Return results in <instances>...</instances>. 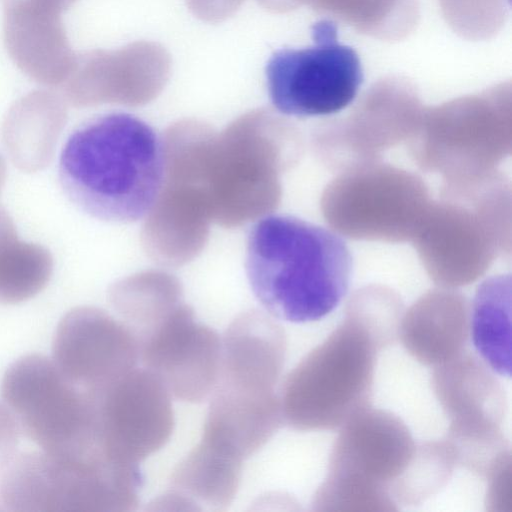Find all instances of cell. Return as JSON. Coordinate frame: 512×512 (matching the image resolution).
Wrapping results in <instances>:
<instances>
[{
    "label": "cell",
    "instance_id": "6da1fadb",
    "mask_svg": "<svg viewBox=\"0 0 512 512\" xmlns=\"http://www.w3.org/2000/svg\"><path fill=\"white\" fill-rule=\"evenodd\" d=\"M166 155L156 131L142 119L111 112L78 125L62 147L58 175L67 198L99 220L130 223L156 204Z\"/></svg>",
    "mask_w": 512,
    "mask_h": 512
},
{
    "label": "cell",
    "instance_id": "7a4b0ae2",
    "mask_svg": "<svg viewBox=\"0 0 512 512\" xmlns=\"http://www.w3.org/2000/svg\"><path fill=\"white\" fill-rule=\"evenodd\" d=\"M352 268L343 239L308 221L268 215L249 232L247 278L275 318L305 323L330 314L348 291Z\"/></svg>",
    "mask_w": 512,
    "mask_h": 512
},
{
    "label": "cell",
    "instance_id": "3957f363",
    "mask_svg": "<svg viewBox=\"0 0 512 512\" xmlns=\"http://www.w3.org/2000/svg\"><path fill=\"white\" fill-rule=\"evenodd\" d=\"M382 350L362 324L344 314L287 375L279 395L283 423L300 431L333 430L371 406Z\"/></svg>",
    "mask_w": 512,
    "mask_h": 512
},
{
    "label": "cell",
    "instance_id": "277c9868",
    "mask_svg": "<svg viewBox=\"0 0 512 512\" xmlns=\"http://www.w3.org/2000/svg\"><path fill=\"white\" fill-rule=\"evenodd\" d=\"M339 428L311 510L398 511L391 491L417 446L408 426L394 413L371 405Z\"/></svg>",
    "mask_w": 512,
    "mask_h": 512
},
{
    "label": "cell",
    "instance_id": "5b68a950",
    "mask_svg": "<svg viewBox=\"0 0 512 512\" xmlns=\"http://www.w3.org/2000/svg\"><path fill=\"white\" fill-rule=\"evenodd\" d=\"M1 396L20 431L43 452L74 461L104 456L92 395L70 382L52 359L33 353L12 362Z\"/></svg>",
    "mask_w": 512,
    "mask_h": 512
},
{
    "label": "cell",
    "instance_id": "8992f818",
    "mask_svg": "<svg viewBox=\"0 0 512 512\" xmlns=\"http://www.w3.org/2000/svg\"><path fill=\"white\" fill-rule=\"evenodd\" d=\"M495 374L468 351L433 367L431 374L432 390L449 421L446 439L457 465L482 478L511 451L502 430L507 398Z\"/></svg>",
    "mask_w": 512,
    "mask_h": 512
},
{
    "label": "cell",
    "instance_id": "52a82bcc",
    "mask_svg": "<svg viewBox=\"0 0 512 512\" xmlns=\"http://www.w3.org/2000/svg\"><path fill=\"white\" fill-rule=\"evenodd\" d=\"M312 36L313 45L280 49L267 62L271 102L285 115L335 114L355 99L363 83L359 56L352 47L338 41L333 22L316 23Z\"/></svg>",
    "mask_w": 512,
    "mask_h": 512
},
{
    "label": "cell",
    "instance_id": "ba28073f",
    "mask_svg": "<svg viewBox=\"0 0 512 512\" xmlns=\"http://www.w3.org/2000/svg\"><path fill=\"white\" fill-rule=\"evenodd\" d=\"M96 432L103 454L116 463L137 465L171 435V395L146 368H133L93 394Z\"/></svg>",
    "mask_w": 512,
    "mask_h": 512
},
{
    "label": "cell",
    "instance_id": "9c48e42d",
    "mask_svg": "<svg viewBox=\"0 0 512 512\" xmlns=\"http://www.w3.org/2000/svg\"><path fill=\"white\" fill-rule=\"evenodd\" d=\"M139 358L171 396L202 401L216 386L222 340L196 321L193 311L178 305L139 340Z\"/></svg>",
    "mask_w": 512,
    "mask_h": 512
},
{
    "label": "cell",
    "instance_id": "30bf717a",
    "mask_svg": "<svg viewBox=\"0 0 512 512\" xmlns=\"http://www.w3.org/2000/svg\"><path fill=\"white\" fill-rule=\"evenodd\" d=\"M139 344L124 322L90 306L71 309L59 321L52 360L80 389L94 394L136 367Z\"/></svg>",
    "mask_w": 512,
    "mask_h": 512
},
{
    "label": "cell",
    "instance_id": "8fae6325",
    "mask_svg": "<svg viewBox=\"0 0 512 512\" xmlns=\"http://www.w3.org/2000/svg\"><path fill=\"white\" fill-rule=\"evenodd\" d=\"M77 0H1L5 47L33 81L63 85L74 70L73 52L62 14Z\"/></svg>",
    "mask_w": 512,
    "mask_h": 512
},
{
    "label": "cell",
    "instance_id": "7c38bea8",
    "mask_svg": "<svg viewBox=\"0 0 512 512\" xmlns=\"http://www.w3.org/2000/svg\"><path fill=\"white\" fill-rule=\"evenodd\" d=\"M285 354L282 327L261 312H246L224 335L216 386L247 394H273Z\"/></svg>",
    "mask_w": 512,
    "mask_h": 512
},
{
    "label": "cell",
    "instance_id": "4fadbf2b",
    "mask_svg": "<svg viewBox=\"0 0 512 512\" xmlns=\"http://www.w3.org/2000/svg\"><path fill=\"white\" fill-rule=\"evenodd\" d=\"M470 336V307L452 291H432L403 313L398 339L419 363L435 367L466 348Z\"/></svg>",
    "mask_w": 512,
    "mask_h": 512
},
{
    "label": "cell",
    "instance_id": "5bb4252c",
    "mask_svg": "<svg viewBox=\"0 0 512 512\" xmlns=\"http://www.w3.org/2000/svg\"><path fill=\"white\" fill-rule=\"evenodd\" d=\"M282 423L277 394L215 387L202 439L243 460L260 449Z\"/></svg>",
    "mask_w": 512,
    "mask_h": 512
},
{
    "label": "cell",
    "instance_id": "9a60e30c",
    "mask_svg": "<svg viewBox=\"0 0 512 512\" xmlns=\"http://www.w3.org/2000/svg\"><path fill=\"white\" fill-rule=\"evenodd\" d=\"M241 459L201 439L177 466L169 490L156 504L188 510H224L234 499L241 477Z\"/></svg>",
    "mask_w": 512,
    "mask_h": 512
},
{
    "label": "cell",
    "instance_id": "2e32d148",
    "mask_svg": "<svg viewBox=\"0 0 512 512\" xmlns=\"http://www.w3.org/2000/svg\"><path fill=\"white\" fill-rule=\"evenodd\" d=\"M64 98L46 90L18 100L6 117L4 141L21 169L35 171L46 165L66 122Z\"/></svg>",
    "mask_w": 512,
    "mask_h": 512
},
{
    "label": "cell",
    "instance_id": "e0dca14e",
    "mask_svg": "<svg viewBox=\"0 0 512 512\" xmlns=\"http://www.w3.org/2000/svg\"><path fill=\"white\" fill-rule=\"evenodd\" d=\"M470 336L480 358L497 374L511 375V279L482 283L470 308Z\"/></svg>",
    "mask_w": 512,
    "mask_h": 512
},
{
    "label": "cell",
    "instance_id": "ac0fdd59",
    "mask_svg": "<svg viewBox=\"0 0 512 512\" xmlns=\"http://www.w3.org/2000/svg\"><path fill=\"white\" fill-rule=\"evenodd\" d=\"M53 258L43 246L21 240L13 219L0 205V303L27 301L48 284Z\"/></svg>",
    "mask_w": 512,
    "mask_h": 512
},
{
    "label": "cell",
    "instance_id": "d6986e66",
    "mask_svg": "<svg viewBox=\"0 0 512 512\" xmlns=\"http://www.w3.org/2000/svg\"><path fill=\"white\" fill-rule=\"evenodd\" d=\"M457 460L450 442L445 438L417 442L415 453L391 496L396 506H417L440 492L451 479Z\"/></svg>",
    "mask_w": 512,
    "mask_h": 512
},
{
    "label": "cell",
    "instance_id": "ffe728a7",
    "mask_svg": "<svg viewBox=\"0 0 512 512\" xmlns=\"http://www.w3.org/2000/svg\"><path fill=\"white\" fill-rule=\"evenodd\" d=\"M403 313V303L396 294L383 288L369 287L350 299L344 314L362 324L385 349L398 340Z\"/></svg>",
    "mask_w": 512,
    "mask_h": 512
},
{
    "label": "cell",
    "instance_id": "44dd1931",
    "mask_svg": "<svg viewBox=\"0 0 512 512\" xmlns=\"http://www.w3.org/2000/svg\"><path fill=\"white\" fill-rule=\"evenodd\" d=\"M511 452L504 456L485 478L487 491L485 505L488 511H511Z\"/></svg>",
    "mask_w": 512,
    "mask_h": 512
},
{
    "label": "cell",
    "instance_id": "7402d4cb",
    "mask_svg": "<svg viewBox=\"0 0 512 512\" xmlns=\"http://www.w3.org/2000/svg\"><path fill=\"white\" fill-rule=\"evenodd\" d=\"M19 426L5 404H0V466L16 452Z\"/></svg>",
    "mask_w": 512,
    "mask_h": 512
},
{
    "label": "cell",
    "instance_id": "603a6c76",
    "mask_svg": "<svg viewBox=\"0 0 512 512\" xmlns=\"http://www.w3.org/2000/svg\"><path fill=\"white\" fill-rule=\"evenodd\" d=\"M6 179V165L3 157L0 154V192Z\"/></svg>",
    "mask_w": 512,
    "mask_h": 512
}]
</instances>
